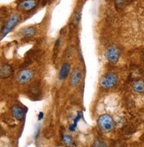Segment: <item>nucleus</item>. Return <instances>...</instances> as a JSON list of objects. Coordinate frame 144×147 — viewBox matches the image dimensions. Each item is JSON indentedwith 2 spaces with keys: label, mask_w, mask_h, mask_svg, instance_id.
<instances>
[{
  "label": "nucleus",
  "mask_w": 144,
  "mask_h": 147,
  "mask_svg": "<svg viewBox=\"0 0 144 147\" xmlns=\"http://www.w3.org/2000/svg\"><path fill=\"white\" fill-rule=\"evenodd\" d=\"M98 128L102 133H110L115 127V121L110 114H102L97 120Z\"/></svg>",
  "instance_id": "nucleus-1"
},
{
  "label": "nucleus",
  "mask_w": 144,
  "mask_h": 147,
  "mask_svg": "<svg viewBox=\"0 0 144 147\" xmlns=\"http://www.w3.org/2000/svg\"><path fill=\"white\" fill-rule=\"evenodd\" d=\"M118 82V75L113 72H108L102 76L100 80V86L104 90H111L114 88Z\"/></svg>",
  "instance_id": "nucleus-2"
},
{
  "label": "nucleus",
  "mask_w": 144,
  "mask_h": 147,
  "mask_svg": "<svg viewBox=\"0 0 144 147\" xmlns=\"http://www.w3.org/2000/svg\"><path fill=\"white\" fill-rule=\"evenodd\" d=\"M35 76V72L30 68H25L20 70L16 76V82L19 85H25L30 82Z\"/></svg>",
  "instance_id": "nucleus-3"
},
{
  "label": "nucleus",
  "mask_w": 144,
  "mask_h": 147,
  "mask_svg": "<svg viewBox=\"0 0 144 147\" xmlns=\"http://www.w3.org/2000/svg\"><path fill=\"white\" fill-rule=\"evenodd\" d=\"M120 50L116 45H111L106 48L105 57L111 64H117L120 58Z\"/></svg>",
  "instance_id": "nucleus-4"
},
{
  "label": "nucleus",
  "mask_w": 144,
  "mask_h": 147,
  "mask_svg": "<svg viewBox=\"0 0 144 147\" xmlns=\"http://www.w3.org/2000/svg\"><path fill=\"white\" fill-rule=\"evenodd\" d=\"M20 19V16L19 13H13L10 18L8 19L7 22L5 23V25L3 27V29H2V32H1V38L5 37L8 33H10L12 31V29L15 27V25L19 22V20Z\"/></svg>",
  "instance_id": "nucleus-5"
},
{
  "label": "nucleus",
  "mask_w": 144,
  "mask_h": 147,
  "mask_svg": "<svg viewBox=\"0 0 144 147\" xmlns=\"http://www.w3.org/2000/svg\"><path fill=\"white\" fill-rule=\"evenodd\" d=\"M82 78V71L80 67H75L71 72L70 78H69V83L71 87H77Z\"/></svg>",
  "instance_id": "nucleus-6"
},
{
  "label": "nucleus",
  "mask_w": 144,
  "mask_h": 147,
  "mask_svg": "<svg viewBox=\"0 0 144 147\" xmlns=\"http://www.w3.org/2000/svg\"><path fill=\"white\" fill-rule=\"evenodd\" d=\"M37 6V0H22L19 4V8L23 12H30Z\"/></svg>",
  "instance_id": "nucleus-7"
},
{
  "label": "nucleus",
  "mask_w": 144,
  "mask_h": 147,
  "mask_svg": "<svg viewBox=\"0 0 144 147\" xmlns=\"http://www.w3.org/2000/svg\"><path fill=\"white\" fill-rule=\"evenodd\" d=\"M36 29L34 27H25L23 28L20 29L18 32V36L19 37H23V38H28V37H32L35 35Z\"/></svg>",
  "instance_id": "nucleus-8"
},
{
  "label": "nucleus",
  "mask_w": 144,
  "mask_h": 147,
  "mask_svg": "<svg viewBox=\"0 0 144 147\" xmlns=\"http://www.w3.org/2000/svg\"><path fill=\"white\" fill-rule=\"evenodd\" d=\"M13 75V69L10 65L4 64L0 66V78L7 79L9 77H11Z\"/></svg>",
  "instance_id": "nucleus-9"
},
{
  "label": "nucleus",
  "mask_w": 144,
  "mask_h": 147,
  "mask_svg": "<svg viewBox=\"0 0 144 147\" xmlns=\"http://www.w3.org/2000/svg\"><path fill=\"white\" fill-rule=\"evenodd\" d=\"M71 71V65L68 62H65L64 64L61 66L60 70L58 72V79L60 81H64L67 78V76H69Z\"/></svg>",
  "instance_id": "nucleus-10"
},
{
  "label": "nucleus",
  "mask_w": 144,
  "mask_h": 147,
  "mask_svg": "<svg viewBox=\"0 0 144 147\" xmlns=\"http://www.w3.org/2000/svg\"><path fill=\"white\" fill-rule=\"evenodd\" d=\"M11 113L13 114V116L14 119L17 121H21L24 117V110L23 108L19 106V105L15 104L11 107Z\"/></svg>",
  "instance_id": "nucleus-11"
},
{
  "label": "nucleus",
  "mask_w": 144,
  "mask_h": 147,
  "mask_svg": "<svg viewBox=\"0 0 144 147\" xmlns=\"http://www.w3.org/2000/svg\"><path fill=\"white\" fill-rule=\"evenodd\" d=\"M132 90L135 93L143 94L144 93V80L139 79L133 82L132 84Z\"/></svg>",
  "instance_id": "nucleus-12"
},
{
  "label": "nucleus",
  "mask_w": 144,
  "mask_h": 147,
  "mask_svg": "<svg viewBox=\"0 0 144 147\" xmlns=\"http://www.w3.org/2000/svg\"><path fill=\"white\" fill-rule=\"evenodd\" d=\"M62 139H63L64 144L66 146H72V145H74V139L72 138V136L70 135H67V134L63 135V138Z\"/></svg>",
  "instance_id": "nucleus-13"
},
{
  "label": "nucleus",
  "mask_w": 144,
  "mask_h": 147,
  "mask_svg": "<svg viewBox=\"0 0 144 147\" xmlns=\"http://www.w3.org/2000/svg\"><path fill=\"white\" fill-rule=\"evenodd\" d=\"M92 145L96 146V147H102V146H106L107 144H106V143H104V141L102 140V138H97L95 139V141H94V143H93V144H92Z\"/></svg>",
  "instance_id": "nucleus-14"
},
{
  "label": "nucleus",
  "mask_w": 144,
  "mask_h": 147,
  "mask_svg": "<svg viewBox=\"0 0 144 147\" xmlns=\"http://www.w3.org/2000/svg\"><path fill=\"white\" fill-rule=\"evenodd\" d=\"M114 1H115L116 5L119 6V7H120V6H123V5H124V4H125V2H126V0H114Z\"/></svg>",
  "instance_id": "nucleus-15"
},
{
  "label": "nucleus",
  "mask_w": 144,
  "mask_h": 147,
  "mask_svg": "<svg viewBox=\"0 0 144 147\" xmlns=\"http://www.w3.org/2000/svg\"><path fill=\"white\" fill-rule=\"evenodd\" d=\"M80 20V12H77L75 13V16H74V23H77Z\"/></svg>",
  "instance_id": "nucleus-16"
},
{
  "label": "nucleus",
  "mask_w": 144,
  "mask_h": 147,
  "mask_svg": "<svg viewBox=\"0 0 144 147\" xmlns=\"http://www.w3.org/2000/svg\"><path fill=\"white\" fill-rule=\"evenodd\" d=\"M2 29H3V23H2V20H0V35H1Z\"/></svg>",
  "instance_id": "nucleus-17"
},
{
  "label": "nucleus",
  "mask_w": 144,
  "mask_h": 147,
  "mask_svg": "<svg viewBox=\"0 0 144 147\" xmlns=\"http://www.w3.org/2000/svg\"><path fill=\"white\" fill-rule=\"evenodd\" d=\"M142 60L144 61V52H143V53H142Z\"/></svg>",
  "instance_id": "nucleus-18"
},
{
  "label": "nucleus",
  "mask_w": 144,
  "mask_h": 147,
  "mask_svg": "<svg viewBox=\"0 0 144 147\" xmlns=\"http://www.w3.org/2000/svg\"><path fill=\"white\" fill-rule=\"evenodd\" d=\"M1 134H2V130H1V128H0V136H1Z\"/></svg>",
  "instance_id": "nucleus-19"
}]
</instances>
